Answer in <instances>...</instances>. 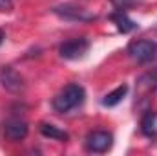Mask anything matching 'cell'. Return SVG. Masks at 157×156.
I'll use <instances>...</instances> for the list:
<instances>
[{"label": "cell", "mask_w": 157, "mask_h": 156, "mask_svg": "<svg viewBox=\"0 0 157 156\" xmlns=\"http://www.w3.org/2000/svg\"><path fill=\"white\" fill-rule=\"evenodd\" d=\"M126 94H128V84H121V86H117L115 90H112L110 94L104 96L102 105H104V107H115V105H119V103L124 99Z\"/></svg>", "instance_id": "obj_10"}, {"label": "cell", "mask_w": 157, "mask_h": 156, "mask_svg": "<svg viewBox=\"0 0 157 156\" xmlns=\"http://www.w3.org/2000/svg\"><path fill=\"white\" fill-rule=\"evenodd\" d=\"M2 40H4V31L0 30V44H2Z\"/></svg>", "instance_id": "obj_14"}, {"label": "cell", "mask_w": 157, "mask_h": 156, "mask_svg": "<svg viewBox=\"0 0 157 156\" xmlns=\"http://www.w3.org/2000/svg\"><path fill=\"white\" fill-rule=\"evenodd\" d=\"M84 145H86V151L101 154V153H106V151L112 149V145H113V136H112V132H108V130H93V132H90V134L86 136Z\"/></svg>", "instance_id": "obj_4"}, {"label": "cell", "mask_w": 157, "mask_h": 156, "mask_svg": "<svg viewBox=\"0 0 157 156\" xmlns=\"http://www.w3.org/2000/svg\"><path fill=\"white\" fill-rule=\"evenodd\" d=\"M39 130H40V134H42L44 138L57 140V142H66V140L70 138L66 130L59 129V127H57V125H53V123H46V121H42V123L39 125Z\"/></svg>", "instance_id": "obj_9"}, {"label": "cell", "mask_w": 157, "mask_h": 156, "mask_svg": "<svg viewBox=\"0 0 157 156\" xmlns=\"http://www.w3.org/2000/svg\"><path fill=\"white\" fill-rule=\"evenodd\" d=\"M53 13L59 15L60 18H64V20H73V22H90V20L97 18L93 13H88L86 9L77 7V6H71V4L57 6V7H53Z\"/></svg>", "instance_id": "obj_5"}, {"label": "cell", "mask_w": 157, "mask_h": 156, "mask_svg": "<svg viewBox=\"0 0 157 156\" xmlns=\"http://www.w3.org/2000/svg\"><path fill=\"white\" fill-rule=\"evenodd\" d=\"M128 55L139 64L150 63V61L155 59L157 55V42L155 40H148V39L133 40V42L128 44Z\"/></svg>", "instance_id": "obj_2"}, {"label": "cell", "mask_w": 157, "mask_h": 156, "mask_svg": "<svg viewBox=\"0 0 157 156\" xmlns=\"http://www.w3.org/2000/svg\"><path fill=\"white\" fill-rule=\"evenodd\" d=\"M0 81H2V86L13 94H18L22 88H24V79L20 77V74L11 68V66H4L2 72H0Z\"/></svg>", "instance_id": "obj_7"}, {"label": "cell", "mask_w": 157, "mask_h": 156, "mask_svg": "<svg viewBox=\"0 0 157 156\" xmlns=\"http://www.w3.org/2000/svg\"><path fill=\"white\" fill-rule=\"evenodd\" d=\"M28 132H29V127H28V123H26L24 119H20V117H11V119H7V121L4 123V136H6L7 140H11V142H20V140H24V138L28 136Z\"/></svg>", "instance_id": "obj_6"}, {"label": "cell", "mask_w": 157, "mask_h": 156, "mask_svg": "<svg viewBox=\"0 0 157 156\" xmlns=\"http://www.w3.org/2000/svg\"><path fill=\"white\" fill-rule=\"evenodd\" d=\"M13 9V0H0V11L2 13H7Z\"/></svg>", "instance_id": "obj_13"}, {"label": "cell", "mask_w": 157, "mask_h": 156, "mask_svg": "<svg viewBox=\"0 0 157 156\" xmlns=\"http://www.w3.org/2000/svg\"><path fill=\"white\" fill-rule=\"evenodd\" d=\"M110 20L115 24V28H117L121 33H132V31H135V30L139 28V24H137L135 20H132V18L126 15V11H122V9L113 11V13L110 15Z\"/></svg>", "instance_id": "obj_8"}, {"label": "cell", "mask_w": 157, "mask_h": 156, "mask_svg": "<svg viewBox=\"0 0 157 156\" xmlns=\"http://www.w3.org/2000/svg\"><path fill=\"white\" fill-rule=\"evenodd\" d=\"M155 112L154 110H146L141 117V130L144 136H154L155 134Z\"/></svg>", "instance_id": "obj_11"}, {"label": "cell", "mask_w": 157, "mask_h": 156, "mask_svg": "<svg viewBox=\"0 0 157 156\" xmlns=\"http://www.w3.org/2000/svg\"><path fill=\"white\" fill-rule=\"evenodd\" d=\"M88 50H90V40L86 37H75L59 46V55L68 61H77L88 53Z\"/></svg>", "instance_id": "obj_3"}, {"label": "cell", "mask_w": 157, "mask_h": 156, "mask_svg": "<svg viewBox=\"0 0 157 156\" xmlns=\"http://www.w3.org/2000/svg\"><path fill=\"white\" fill-rule=\"evenodd\" d=\"M84 96H86L84 88H82L80 84H77V83H71V84H66V86L53 97L51 105H53L55 112L66 114V112L73 110L75 107H78V105L84 101Z\"/></svg>", "instance_id": "obj_1"}, {"label": "cell", "mask_w": 157, "mask_h": 156, "mask_svg": "<svg viewBox=\"0 0 157 156\" xmlns=\"http://www.w3.org/2000/svg\"><path fill=\"white\" fill-rule=\"evenodd\" d=\"M110 2L113 4L115 9H122V11H126L130 7H135L137 4H141V0H110Z\"/></svg>", "instance_id": "obj_12"}]
</instances>
